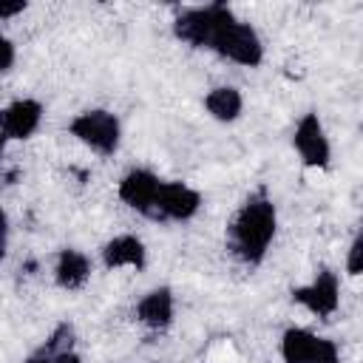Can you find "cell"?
I'll return each instance as SVG.
<instances>
[{"instance_id":"cell-21","label":"cell","mask_w":363,"mask_h":363,"mask_svg":"<svg viewBox=\"0 0 363 363\" xmlns=\"http://www.w3.org/2000/svg\"><path fill=\"white\" fill-rule=\"evenodd\" d=\"M6 142H9V139H6L3 130H0V156H3V150H6Z\"/></svg>"},{"instance_id":"cell-14","label":"cell","mask_w":363,"mask_h":363,"mask_svg":"<svg viewBox=\"0 0 363 363\" xmlns=\"http://www.w3.org/2000/svg\"><path fill=\"white\" fill-rule=\"evenodd\" d=\"M315 340H318V335L303 329V326L286 329L284 337H281V357H284V363H306L312 349H315Z\"/></svg>"},{"instance_id":"cell-6","label":"cell","mask_w":363,"mask_h":363,"mask_svg":"<svg viewBox=\"0 0 363 363\" xmlns=\"http://www.w3.org/2000/svg\"><path fill=\"white\" fill-rule=\"evenodd\" d=\"M292 145H295V150L306 167L323 170L332 159V145H329V136H326L318 113L301 116V122L295 125V133H292Z\"/></svg>"},{"instance_id":"cell-12","label":"cell","mask_w":363,"mask_h":363,"mask_svg":"<svg viewBox=\"0 0 363 363\" xmlns=\"http://www.w3.org/2000/svg\"><path fill=\"white\" fill-rule=\"evenodd\" d=\"M91 278V258L79 250H60L54 261V281L62 289H79Z\"/></svg>"},{"instance_id":"cell-20","label":"cell","mask_w":363,"mask_h":363,"mask_svg":"<svg viewBox=\"0 0 363 363\" xmlns=\"http://www.w3.org/2000/svg\"><path fill=\"white\" fill-rule=\"evenodd\" d=\"M6 247H9V218L6 213H0V261L6 255Z\"/></svg>"},{"instance_id":"cell-1","label":"cell","mask_w":363,"mask_h":363,"mask_svg":"<svg viewBox=\"0 0 363 363\" xmlns=\"http://www.w3.org/2000/svg\"><path fill=\"white\" fill-rule=\"evenodd\" d=\"M278 216L272 199L258 190L252 193L233 216L227 233H230V247L244 264H261L267 258V250L275 238Z\"/></svg>"},{"instance_id":"cell-11","label":"cell","mask_w":363,"mask_h":363,"mask_svg":"<svg viewBox=\"0 0 363 363\" xmlns=\"http://www.w3.org/2000/svg\"><path fill=\"white\" fill-rule=\"evenodd\" d=\"M102 264L108 269H122V267H133L142 269L147 264V250L142 244V238L136 235H116L102 247Z\"/></svg>"},{"instance_id":"cell-15","label":"cell","mask_w":363,"mask_h":363,"mask_svg":"<svg viewBox=\"0 0 363 363\" xmlns=\"http://www.w3.org/2000/svg\"><path fill=\"white\" fill-rule=\"evenodd\" d=\"M306 363H340V352H337L335 340L318 337V340H315V349H312V354H309Z\"/></svg>"},{"instance_id":"cell-13","label":"cell","mask_w":363,"mask_h":363,"mask_svg":"<svg viewBox=\"0 0 363 363\" xmlns=\"http://www.w3.org/2000/svg\"><path fill=\"white\" fill-rule=\"evenodd\" d=\"M204 111L216 119V122H235L244 111V96L238 88L233 85H218L210 88L204 94Z\"/></svg>"},{"instance_id":"cell-3","label":"cell","mask_w":363,"mask_h":363,"mask_svg":"<svg viewBox=\"0 0 363 363\" xmlns=\"http://www.w3.org/2000/svg\"><path fill=\"white\" fill-rule=\"evenodd\" d=\"M71 133L85 145L91 147L94 153L99 156H111L119 150V142H122V125L119 119L111 113V111H102V108H91V111H82L71 119Z\"/></svg>"},{"instance_id":"cell-4","label":"cell","mask_w":363,"mask_h":363,"mask_svg":"<svg viewBox=\"0 0 363 363\" xmlns=\"http://www.w3.org/2000/svg\"><path fill=\"white\" fill-rule=\"evenodd\" d=\"M230 6L224 3H207V6H193L187 11H182L173 23L176 37L184 40L193 48H210L213 34L218 31V26L230 17Z\"/></svg>"},{"instance_id":"cell-17","label":"cell","mask_w":363,"mask_h":363,"mask_svg":"<svg viewBox=\"0 0 363 363\" xmlns=\"http://www.w3.org/2000/svg\"><path fill=\"white\" fill-rule=\"evenodd\" d=\"M17 60V51H14V43L9 37L0 34V74H6Z\"/></svg>"},{"instance_id":"cell-16","label":"cell","mask_w":363,"mask_h":363,"mask_svg":"<svg viewBox=\"0 0 363 363\" xmlns=\"http://www.w3.org/2000/svg\"><path fill=\"white\" fill-rule=\"evenodd\" d=\"M360 267H363V238L354 235V241L349 244V255H346V272L360 275Z\"/></svg>"},{"instance_id":"cell-9","label":"cell","mask_w":363,"mask_h":363,"mask_svg":"<svg viewBox=\"0 0 363 363\" xmlns=\"http://www.w3.org/2000/svg\"><path fill=\"white\" fill-rule=\"evenodd\" d=\"M43 122V105L37 99H14L0 111V130L6 139H28Z\"/></svg>"},{"instance_id":"cell-8","label":"cell","mask_w":363,"mask_h":363,"mask_svg":"<svg viewBox=\"0 0 363 363\" xmlns=\"http://www.w3.org/2000/svg\"><path fill=\"white\" fill-rule=\"evenodd\" d=\"M201 207L199 190H193L184 182H162L159 201L153 210L156 221H190Z\"/></svg>"},{"instance_id":"cell-5","label":"cell","mask_w":363,"mask_h":363,"mask_svg":"<svg viewBox=\"0 0 363 363\" xmlns=\"http://www.w3.org/2000/svg\"><path fill=\"white\" fill-rule=\"evenodd\" d=\"M292 298L306 312H312L318 318H329L340 306V278L332 269H318L309 284L292 289Z\"/></svg>"},{"instance_id":"cell-19","label":"cell","mask_w":363,"mask_h":363,"mask_svg":"<svg viewBox=\"0 0 363 363\" xmlns=\"http://www.w3.org/2000/svg\"><path fill=\"white\" fill-rule=\"evenodd\" d=\"M26 363H54V349H51V343L40 346L34 354H28V360H26Z\"/></svg>"},{"instance_id":"cell-7","label":"cell","mask_w":363,"mask_h":363,"mask_svg":"<svg viewBox=\"0 0 363 363\" xmlns=\"http://www.w3.org/2000/svg\"><path fill=\"white\" fill-rule=\"evenodd\" d=\"M159 190H162V179L153 173V170H145V167H133L122 176L119 182V199L133 207L136 213L153 218V210H156V201H159Z\"/></svg>"},{"instance_id":"cell-2","label":"cell","mask_w":363,"mask_h":363,"mask_svg":"<svg viewBox=\"0 0 363 363\" xmlns=\"http://www.w3.org/2000/svg\"><path fill=\"white\" fill-rule=\"evenodd\" d=\"M210 51H216L218 57H224L235 65H247V68H255L264 60V43H261L258 31L250 23L238 20L235 14H230L218 26V31L210 40Z\"/></svg>"},{"instance_id":"cell-18","label":"cell","mask_w":363,"mask_h":363,"mask_svg":"<svg viewBox=\"0 0 363 363\" xmlns=\"http://www.w3.org/2000/svg\"><path fill=\"white\" fill-rule=\"evenodd\" d=\"M28 9L26 0H0V20H11Z\"/></svg>"},{"instance_id":"cell-10","label":"cell","mask_w":363,"mask_h":363,"mask_svg":"<svg viewBox=\"0 0 363 363\" xmlns=\"http://www.w3.org/2000/svg\"><path fill=\"white\" fill-rule=\"evenodd\" d=\"M176 315V298L167 286H156L136 303V318L147 329H167Z\"/></svg>"}]
</instances>
